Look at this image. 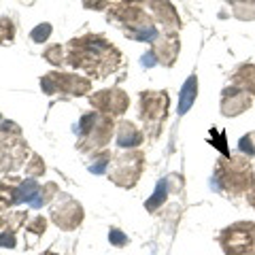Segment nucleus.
I'll use <instances>...</instances> for the list:
<instances>
[{
	"instance_id": "10",
	"label": "nucleus",
	"mask_w": 255,
	"mask_h": 255,
	"mask_svg": "<svg viewBox=\"0 0 255 255\" xmlns=\"http://www.w3.org/2000/svg\"><path fill=\"white\" fill-rule=\"evenodd\" d=\"M90 105L98 111V113L105 115H124L128 107H130V98L128 94L122 92L119 87H111V90H100L90 96Z\"/></svg>"
},
{
	"instance_id": "9",
	"label": "nucleus",
	"mask_w": 255,
	"mask_h": 255,
	"mask_svg": "<svg viewBox=\"0 0 255 255\" xmlns=\"http://www.w3.org/2000/svg\"><path fill=\"white\" fill-rule=\"evenodd\" d=\"M142 164H145V155L140 151H132L128 155H122L115 162L113 170H111V181L122 187L136 185V181L140 179V172H142Z\"/></svg>"
},
{
	"instance_id": "13",
	"label": "nucleus",
	"mask_w": 255,
	"mask_h": 255,
	"mask_svg": "<svg viewBox=\"0 0 255 255\" xmlns=\"http://www.w3.org/2000/svg\"><path fill=\"white\" fill-rule=\"evenodd\" d=\"M147 2H149V9L153 11V17L166 28V34H174L181 28L179 13L168 0H147Z\"/></svg>"
},
{
	"instance_id": "2",
	"label": "nucleus",
	"mask_w": 255,
	"mask_h": 255,
	"mask_svg": "<svg viewBox=\"0 0 255 255\" xmlns=\"http://www.w3.org/2000/svg\"><path fill=\"white\" fill-rule=\"evenodd\" d=\"M211 185L230 196H249L255 189V174L249 157H228L217 164Z\"/></svg>"
},
{
	"instance_id": "27",
	"label": "nucleus",
	"mask_w": 255,
	"mask_h": 255,
	"mask_svg": "<svg viewBox=\"0 0 255 255\" xmlns=\"http://www.w3.org/2000/svg\"><path fill=\"white\" fill-rule=\"evenodd\" d=\"M109 241L113 243V245H117V247H122V245H126L128 243V236H124L122 232H119V230H111V234H109Z\"/></svg>"
},
{
	"instance_id": "16",
	"label": "nucleus",
	"mask_w": 255,
	"mask_h": 255,
	"mask_svg": "<svg viewBox=\"0 0 255 255\" xmlns=\"http://www.w3.org/2000/svg\"><path fill=\"white\" fill-rule=\"evenodd\" d=\"M232 85L241 87L243 92L255 96V66L253 64H241V66L234 70Z\"/></svg>"
},
{
	"instance_id": "15",
	"label": "nucleus",
	"mask_w": 255,
	"mask_h": 255,
	"mask_svg": "<svg viewBox=\"0 0 255 255\" xmlns=\"http://www.w3.org/2000/svg\"><path fill=\"white\" fill-rule=\"evenodd\" d=\"M142 142V134L136 126L132 122H119L117 126V145L124 147V149H132V147H138Z\"/></svg>"
},
{
	"instance_id": "14",
	"label": "nucleus",
	"mask_w": 255,
	"mask_h": 255,
	"mask_svg": "<svg viewBox=\"0 0 255 255\" xmlns=\"http://www.w3.org/2000/svg\"><path fill=\"white\" fill-rule=\"evenodd\" d=\"M179 49H181V45H179L177 34H164L153 43V49L151 51L155 53L157 64H162V66H172L174 60H177V55H179Z\"/></svg>"
},
{
	"instance_id": "12",
	"label": "nucleus",
	"mask_w": 255,
	"mask_h": 255,
	"mask_svg": "<svg viewBox=\"0 0 255 255\" xmlns=\"http://www.w3.org/2000/svg\"><path fill=\"white\" fill-rule=\"evenodd\" d=\"M53 221L58 223L60 228H75L79 221L83 219V211H81V204L75 202L73 198L64 196L62 194V200L58 206H53V213H51Z\"/></svg>"
},
{
	"instance_id": "26",
	"label": "nucleus",
	"mask_w": 255,
	"mask_h": 255,
	"mask_svg": "<svg viewBox=\"0 0 255 255\" xmlns=\"http://www.w3.org/2000/svg\"><path fill=\"white\" fill-rule=\"evenodd\" d=\"M26 172H28V177H38V174H43L45 172V164L41 162V157L32 155V164L26 168Z\"/></svg>"
},
{
	"instance_id": "1",
	"label": "nucleus",
	"mask_w": 255,
	"mask_h": 255,
	"mask_svg": "<svg viewBox=\"0 0 255 255\" xmlns=\"http://www.w3.org/2000/svg\"><path fill=\"white\" fill-rule=\"evenodd\" d=\"M66 64L94 79H105L122 66V53L100 34H85L66 45Z\"/></svg>"
},
{
	"instance_id": "7",
	"label": "nucleus",
	"mask_w": 255,
	"mask_h": 255,
	"mask_svg": "<svg viewBox=\"0 0 255 255\" xmlns=\"http://www.w3.org/2000/svg\"><path fill=\"white\" fill-rule=\"evenodd\" d=\"M168 111V94L166 92H142L138 115L145 122V128L151 130V136H157Z\"/></svg>"
},
{
	"instance_id": "8",
	"label": "nucleus",
	"mask_w": 255,
	"mask_h": 255,
	"mask_svg": "<svg viewBox=\"0 0 255 255\" xmlns=\"http://www.w3.org/2000/svg\"><path fill=\"white\" fill-rule=\"evenodd\" d=\"M41 87L45 94H62V96H83L92 90V81L87 77L70 75V73H47L41 79Z\"/></svg>"
},
{
	"instance_id": "28",
	"label": "nucleus",
	"mask_w": 255,
	"mask_h": 255,
	"mask_svg": "<svg viewBox=\"0 0 255 255\" xmlns=\"http://www.w3.org/2000/svg\"><path fill=\"white\" fill-rule=\"evenodd\" d=\"M157 60H155V53L153 51H147L145 55H142V66L145 68H151V66H155Z\"/></svg>"
},
{
	"instance_id": "18",
	"label": "nucleus",
	"mask_w": 255,
	"mask_h": 255,
	"mask_svg": "<svg viewBox=\"0 0 255 255\" xmlns=\"http://www.w3.org/2000/svg\"><path fill=\"white\" fill-rule=\"evenodd\" d=\"M38 191H41V187H38V183L34 179H28V181H21L17 187H15V204L19 202H34Z\"/></svg>"
},
{
	"instance_id": "22",
	"label": "nucleus",
	"mask_w": 255,
	"mask_h": 255,
	"mask_svg": "<svg viewBox=\"0 0 255 255\" xmlns=\"http://www.w3.org/2000/svg\"><path fill=\"white\" fill-rule=\"evenodd\" d=\"M51 32H53V28H51V23H38V26L30 32V38H32V43H45L47 38L51 36Z\"/></svg>"
},
{
	"instance_id": "19",
	"label": "nucleus",
	"mask_w": 255,
	"mask_h": 255,
	"mask_svg": "<svg viewBox=\"0 0 255 255\" xmlns=\"http://www.w3.org/2000/svg\"><path fill=\"white\" fill-rule=\"evenodd\" d=\"M166 196H168V179H164V181L157 183L153 196H151L149 200H147V209H149V211H155L159 204L166 202Z\"/></svg>"
},
{
	"instance_id": "25",
	"label": "nucleus",
	"mask_w": 255,
	"mask_h": 255,
	"mask_svg": "<svg viewBox=\"0 0 255 255\" xmlns=\"http://www.w3.org/2000/svg\"><path fill=\"white\" fill-rule=\"evenodd\" d=\"M109 162H111V153L109 151H102V153L96 157V164L94 166H90V170L94 172V174H102L107 170V166H109Z\"/></svg>"
},
{
	"instance_id": "29",
	"label": "nucleus",
	"mask_w": 255,
	"mask_h": 255,
	"mask_svg": "<svg viewBox=\"0 0 255 255\" xmlns=\"http://www.w3.org/2000/svg\"><path fill=\"white\" fill-rule=\"evenodd\" d=\"M15 245V236L13 234H2L0 236V247H13Z\"/></svg>"
},
{
	"instance_id": "24",
	"label": "nucleus",
	"mask_w": 255,
	"mask_h": 255,
	"mask_svg": "<svg viewBox=\"0 0 255 255\" xmlns=\"http://www.w3.org/2000/svg\"><path fill=\"white\" fill-rule=\"evenodd\" d=\"M55 191H58V187H55L53 183H47V185L38 191V196H36V200L32 202V206H34V209H41L43 204H47L51 200V194H55Z\"/></svg>"
},
{
	"instance_id": "3",
	"label": "nucleus",
	"mask_w": 255,
	"mask_h": 255,
	"mask_svg": "<svg viewBox=\"0 0 255 255\" xmlns=\"http://www.w3.org/2000/svg\"><path fill=\"white\" fill-rule=\"evenodd\" d=\"M109 19L119 23V28L126 32L128 38L140 43H155L159 38V32L155 28L151 15L145 13L136 4H122V2H109L107 6Z\"/></svg>"
},
{
	"instance_id": "11",
	"label": "nucleus",
	"mask_w": 255,
	"mask_h": 255,
	"mask_svg": "<svg viewBox=\"0 0 255 255\" xmlns=\"http://www.w3.org/2000/svg\"><path fill=\"white\" fill-rule=\"evenodd\" d=\"M251 107V96L243 92L241 87L236 85H230L223 90V96H221V113L226 117H236L241 115L243 111H247Z\"/></svg>"
},
{
	"instance_id": "31",
	"label": "nucleus",
	"mask_w": 255,
	"mask_h": 255,
	"mask_svg": "<svg viewBox=\"0 0 255 255\" xmlns=\"http://www.w3.org/2000/svg\"><path fill=\"white\" fill-rule=\"evenodd\" d=\"M249 202H251V206H253V209H255V189L251 191V194H249Z\"/></svg>"
},
{
	"instance_id": "30",
	"label": "nucleus",
	"mask_w": 255,
	"mask_h": 255,
	"mask_svg": "<svg viewBox=\"0 0 255 255\" xmlns=\"http://www.w3.org/2000/svg\"><path fill=\"white\" fill-rule=\"evenodd\" d=\"M232 6H243V4H255V0H228Z\"/></svg>"
},
{
	"instance_id": "4",
	"label": "nucleus",
	"mask_w": 255,
	"mask_h": 255,
	"mask_svg": "<svg viewBox=\"0 0 255 255\" xmlns=\"http://www.w3.org/2000/svg\"><path fill=\"white\" fill-rule=\"evenodd\" d=\"M113 117L98 113V111H92V113L83 115L79 119V124L75 128V132L79 134V147L83 151L87 149H100L105 147L111 140V134H113Z\"/></svg>"
},
{
	"instance_id": "23",
	"label": "nucleus",
	"mask_w": 255,
	"mask_h": 255,
	"mask_svg": "<svg viewBox=\"0 0 255 255\" xmlns=\"http://www.w3.org/2000/svg\"><path fill=\"white\" fill-rule=\"evenodd\" d=\"M238 151L247 157H255V132H249L238 140Z\"/></svg>"
},
{
	"instance_id": "21",
	"label": "nucleus",
	"mask_w": 255,
	"mask_h": 255,
	"mask_svg": "<svg viewBox=\"0 0 255 255\" xmlns=\"http://www.w3.org/2000/svg\"><path fill=\"white\" fill-rule=\"evenodd\" d=\"M43 58L49 64H53V66H62V64H66V55H64V49L60 45H49L43 51Z\"/></svg>"
},
{
	"instance_id": "5",
	"label": "nucleus",
	"mask_w": 255,
	"mask_h": 255,
	"mask_svg": "<svg viewBox=\"0 0 255 255\" xmlns=\"http://www.w3.org/2000/svg\"><path fill=\"white\" fill-rule=\"evenodd\" d=\"M28 153V145L21 138L17 124L2 122L0 124V170H13L21 166V159Z\"/></svg>"
},
{
	"instance_id": "32",
	"label": "nucleus",
	"mask_w": 255,
	"mask_h": 255,
	"mask_svg": "<svg viewBox=\"0 0 255 255\" xmlns=\"http://www.w3.org/2000/svg\"><path fill=\"white\" fill-rule=\"evenodd\" d=\"M122 4H134V2H142V0H119Z\"/></svg>"
},
{
	"instance_id": "17",
	"label": "nucleus",
	"mask_w": 255,
	"mask_h": 255,
	"mask_svg": "<svg viewBox=\"0 0 255 255\" xmlns=\"http://www.w3.org/2000/svg\"><path fill=\"white\" fill-rule=\"evenodd\" d=\"M196 96H198V79L196 75H191L185 83L181 87V94H179V115H185L187 111L191 109V105L196 102Z\"/></svg>"
},
{
	"instance_id": "6",
	"label": "nucleus",
	"mask_w": 255,
	"mask_h": 255,
	"mask_svg": "<svg viewBox=\"0 0 255 255\" xmlns=\"http://www.w3.org/2000/svg\"><path fill=\"white\" fill-rule=\"evenodd\" d=\"M219 245L226 255H255V223L236 221L219 234Z\"/></svg>"
},
{
	"instance_id": "20",
	"label": "nucleus",
	"mask_w": 255,
	"mask_h": 255,
	"mask_svg": "<svg viewBox=\"0 0 255 255\" xmlns=\"http://www.w3.org/2000/svg\"><path fill=\"white\" fill-rule=\"evenodd\" d=\"M15 38V23L11 17H0V45H11Z\"/></svg>"
}]
</instances>
